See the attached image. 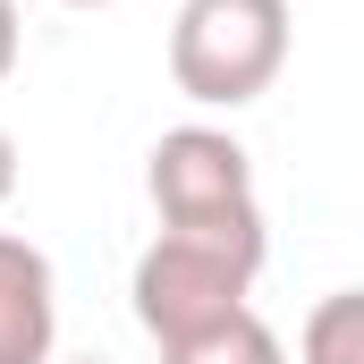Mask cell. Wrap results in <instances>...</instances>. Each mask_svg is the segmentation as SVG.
I'll return each mask as SVG.
<instances>
[{
  "label": "cell",
  "instance_id": "1",
  "mask_svg": "<svg viewBox=\"0 0 364 364\" xmlns=\"http://www.w3.org/2000/svg\"><path fill=\"white\" fill-rule=\"evenodd\" d=\"M144 195L161 212L170 237H203V246H229V255H255L263 263V203H255V161L229 127H203L186 119L153 144L144 161Z\"/></svg>",
  "mask_w": 364,
  "mask_h": 364
},
{
  "label": "cell",
  "instance_id": "2",
  "mask_svg": "<svg viewBox=\"0 0 364 364\" xmlns=\"http://www.w3.org/2000/svg\"><path fill=\"white\" fill-rule=\"evenodd\" d=\"M288 68V0H178L170 85L203 110H246Z\"/></svg>",
  "mask_w": 364,
  "mask_h": 364
},
{
  "label": "cell",
  "instance_id": "3",
  "mask_svg": "<svg viewBox=\"0 0 364 364\" xmlns=\"http://www.w3.org/2000/svg\"><path fill=\"white\" fill-rule=\"evenodd\" d=\"M255 255H229V246H203V237H153L144 255H136V279H127V296H136V322H144V339L153 348H170V339H195V331H212V322H229L246 296H255Z\"/></svg>",
  "mask_w": 364,
  "mask_h": 364
},
{
  "label": "cell",
  "instance_id": "4",
  "mask_svg": "<svg viewBox=\"0 0 364 364\" xmlns=\"http://www.w3.org/2000/svg\"><path fill=\"white\" fill-rule=\"evenodd\" d=\"M60 339V279L51 255L17 229H0V364H51Z\"/></svg>",
  "mask_w": 364,
  "mask_h": 364
},
{
  "label": "cell",
  "instance_id": "5",
  "mask_svg": "<svg viewBox=\"0 0 364 364\" xmlns=\"http://www.w3.org/2000/svg\"><path fill=\"white\" fill-rule=\"evenodd\" d=\"M161 364H288V348H279V331L255 305H237L229 322H212V331H195V339H170Z\"/></svg>",
  "mask_w": 364,
  "mask_h": 364
},
{
  "label": "cell",
  "instance_id": "6",
  "mask_svg": "<svg viewBox=\"0 0 364 364\" xmlns=\"http://www.w3.org/2000/svg\"><path fill=\"white\" fill-rule=\"evenodd\" d=\"M296 364H364V296L356 288H331V296L305 314Z\"/></svg>",
  "mask_w": 364,
  "mask_h": 364
},
{
  "label": "cell",
  "instance_id": "7",
  "mask_svg": "<svg viewBox=\"0 0 364 364\" xmlns=\"http://www.w3.org/2000/svg\"><path fill=\"white\" fill-rule=\"evenodd\" d=\"M17 51H26V26H17V0H0V85L17 77Z\"/></svg>",
  "mask_w": 364,
  "mask_h": 364
},
{
  "label": "cell",
  "instance_id": "8",
  "mask_svg": "<svg viewBox=\"0 0 364 364\" xmlns=\"http://www.w3.org/2000/svg\"><path fill=\"white\" fill-rule=\"evenodd\" d=\"M9 195H17V136L0 127V203H9Z\"/></svg>",
  "mask_w": 364,
  "mask_h": 364
},
{
  "label": "cell",
  "instance_id": "9",
  "mask_svg": "<svg viewBox=\"0 0 364 364\" xmlns=\"http://www.w3.org/2000/svg\"><path fill=\"white\" fill-rule=\"evenodd\" d=\"M68 9H102V0H68Z\"/></svg>",
  "mask_w": 364,
  "mask_h": 364
},
{
  "label": "cell",
  "instance_id": "10",
  "mask_svg": "<svg viewBox=\"0 0 364 364\" xmlns=\"http://www.w3.org/2000/svg\"><path fill=\"white\" fill-rule=\"evenodd\" d=\"M85 364H102V356H85Z\"/></svg>",
  "mask_w": 364,
  "mask_h": 364
}]
</instances>
